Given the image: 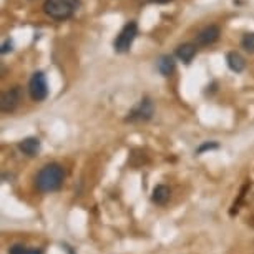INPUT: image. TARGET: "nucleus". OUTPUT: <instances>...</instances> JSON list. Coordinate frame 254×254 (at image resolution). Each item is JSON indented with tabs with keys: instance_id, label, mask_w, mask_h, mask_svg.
Masks as SVG:
<instances>
[{
	"instance_id": "1",
	"label": "nucleus",
	"mask_w": 254,
	"mask_h": 254,
	"mask_svg": "<svg viewBox=\"0 0 254 254\" xmlns=\"http://www.w3.org/2000/svg\"><path fill=\"white\" fill-rule=\"evenodd\" d=\"M64 180H65L64 168L59 163H50V165H45L38 171L35 185L42 193H54V191H59L62 188Z\"/></svg>"
},
{
	"instance_id": "2",
	"label": "nucleus",
	"mask_w": 254,
	"mask_h": 254,
	"mask_svg": "<svg viewBox=\"0 0 254 254\" xmlns=\"http://www.w3.org/2000/svg\"><path fill=\"white\" fill-rule=\"evenodd\" d=\"M80 0H45L44 12L55 20H66L78 10Z\"/></svg>"
},
{
	"instance_id": "3",
	"label": "nucleus",
	"mask_w": 254,
	"mask_h": 254,
	"mask_svg": "<svg viewBox=\"0 0 254 254\" xmlns=\"http://www.w3.org/2000/svg\"><path fill=\"white\" fill-rule=\"evenodd\" d=\"M138 35V25L136 22H128L127 25L122 28V32L118 33V37L113 42V49L117 54H127L130 52L133 42Z\"/></svg>"
},
{
	"instance_id": "4",
	"label": "nucleus",
	"mask_w": 254,
	"mask_h": 254,
	"mask_svg": "<svg viewBox=\"0 0 254 254\" xmlns=\"http://www.w3.org/2000/svg\"><path fill=\"white\" fill-rule=\"evenodd\" d=\"M28 93L33 102H44L49 97V85H47V78L42 71H35L32 75L30 81H28Z\"/></svg>"
},
{
	"instance_id": "5",
	"label": "nucleus",
	"mask_w": 254,
	"mask_h": 254,
	"mask_svg": "<svg viewBox=\"0 0 254 254\" xmlns=\"http://www.w3.org/2000/svg\"><path fill=\"white\" fill-rule=\"evenodd\" d=\"M153 113H155V107L150 98H143L135 108L128 113L127 122H148L151 120Z\"/></svg>"
},
{
	"instance_id": "6",
	"label": "nucleus",
	"mask_w": 254,
	"mask_h": 254,
	"mask_svg": "<svg viewBox=\"0 0 254 254\" xmlns=\"http://www.w3.org/2000/svg\"><path fill=\"white\" fill-rule=\"evenodd\" d=\"M22 100V88L20 87H13L7 92L2 93V102H0V108H2L3 113H10L13 112L18 103Z\"/></svg>"
},
{
	"instance_id": "7",
	"label": "nucleus",
	"mask_w": 254,
	"mask_h": 254,
	"mask_svg": "<svg viewBox=\"0 0 254 254\" xmlns=\"http://www.w3.org/2000/svg\"><path fill=\"white\" fill-rule=\"evenodd\" d=\"M219 35H221V30H219L218 25H209L203 28L198 37H196V44L198 45H203V47H208V45H213L214 42H218Z\"/></svg>"
},
{
	"instance_id": "8",
	"label": "nucleus",
	"mask_w": 254,
	"mask_h": 254,
	"mask_svg": "<svg viewBox=\"0 0 254 254\" xmlns=\"http://www.w3.org/2000/svg\"><path fill=\"white\" fill-rule=\"evenodd\" d=\"M18 150L27 156H35L40 151V140L35 136H28L18 143Z\"/></svg>"
},
{
	"instance_id": "9",
	"label": "nucleus",
	"mask_w": 254,
	"mask_h": 254,
	"mask_svg": "<svg viewBox=\"0 0 254 254\" xmlns=\"http://www.w3.org/2000/svg\"><path fill=\"white\" fill-rule=\"evenodd\" d=\"M170 194H171V191H170V188H168L166 185H158V186H155V190H153L151 199H153V203L163 206V204L168 203Z\"/></svg>"
},
{
	"instance_id": "10",
	"label": "nucleus",
	"mask_w": 254,
	"mask_h": 254,
	"mask_svg": "<svg viewBox=\"0 0 254 254\" xmlns=\"http://www.w3.org/2000/svg\"><path fill=\"white\" fill-rule=\"evenodd\" d=\"M194 55H196L194 44H183L176 49V57H178L181 62H185V64H190V62L194 59Z\"/></svg>"
},
{
	"instance_id": "11",
	"label": "nucleus",
	"mask_w": 254,
	"mask_h": 254,
	"mask_svg": "<svg viewBox=\"0 0 254 254\" xmlns=\"http://www.w3.org/2000/svg\"><path fill=\"white\" fill-rule=\"evenodd\" d=\"M226 62H228L229 68L233 71H236V73H241V71L246 68V62H244V59L238 54V52H229L226 57Z\"/></svg>"
},
{
	"instance_id": "12",
	"label": "nucleus",
	"mask_w": 254,
	"mask_h": 254,
	"mask_svg": "<svg viewBox=\"0 0 254 254\" xmlns=\"http://www.w3.org/2000/svg\"><path fill=\"white\" fill-rule=\"evenodd\" d=\"M175 68H176V65H175L173 57L163 55L161 59L158 60V70H160V73L163 76H171V75H173Z\"/></svg>"
},
{
	"instance_id": "13",
	"label": "nucleus",
	"mask_w": 254,
	"mask_h": 254,
	"mask_svg": "<svg viewBox=\"0 0 254 254\" xmlns=\"http://www.w3.org/2000/svg\"><path fill=\"white\" fill-rule=\"evenodd\" d=\"M243 49L249 52V54H254V33H246L241 40Z\"/></svg>"
},
{
	"instance_id": "14",
	"label": "nucleus",
	"mask_w": 254,
	"mask_h": 254,
	"mask_svg": "<svg viewBox=\"0 0 254 254\" xmlns=\"http://www.w3.org/2000/svg\"><path fill=\"white\" fill-rule=\"evenodd\" d=\"M219 148V145L218 143H214V141H211V143H203V145H201L198 150H196V153H203V151H211V150H218Z\"/></svg>"
},
{
	"instance_id": "15",
	"label": "nucleus",
	"mask_w": 254,
	"mask_h": 254,
	"mask_svg": "<svg viewBox=\"0 0 254 254\" xmlns=\"http://www.w3.org/2000/svg\"><path fill=\"white\" fill-rule=\"evenodd\" d=\"M27 248L23 244H12L10 249H8V254H25Z\"/></svg>"
},
{
	"instance_id": "16",
	"label": "nucleus",
	"mask_w": 254,
	"mask_h": 254,
	"mask_svg": "<svg viewBox=\"0 0 254 254\" xmlns=\"http://www.w3.org/2000/svg\"><path fill=\"white\" fill-rule=\"evenodd\" d=\"M10 50H12V42H10V40H5V42H3L2 50H0V52H2V55H5V54H8Z\"/></svg>"
},
{
	"instance_id": "17",
	"label": "nucleus",
	"mask_w": 254,
	"mask_h": 254,
	"mask_svg": "<svg viewBox=\"0 0 254 254\" xmlns=\"http://www.w3.org/2000/svg\"><path fill=\"white\" fill-rule=\"evenodd\" d=\"M25 254H44V253H42L40 249H28L27 248V253Z\"/></svg>"
},
{
	"instance_id": "18",
	"label": "nucleus",
	"mask_w": 254,
	"mask_h": 254,
	"mask_svg": "<svg viewBox=\"0 0 254 254\" xmlns=\"http://www.w3.org/2000/svg\"><path fill=\"white\" fill-rule=\"evenodd\" d=\"M150 2H156V3H166V2H171V0H150Z\"/></svg>"
}]
</instances>
